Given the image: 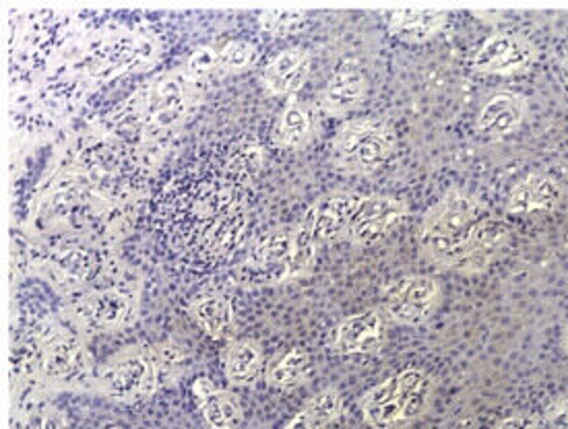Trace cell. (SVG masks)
<instances>
[{
	"label": "cell",
	"instance_id": "6da1fadb",
	"mask_svg": "<svg viewBox=\"0 0 568 429\" xmlns=\"http://www.w3.org/2000/svg\"><path fill=\"white\" fill-rule=\"evenodd\" d=\"M248 191L227 170L224 153L180 167L151 211L153 234L165 256L193 273L230 265L248 237Z\"/></svg>",
	"mask_w": 568,
	"mask_h": 429
},
{
	"label": "cell",
	"instance_id": "7a4b0ae2",
	"mask_svg": "<svg viewBox=\"0 0 568 429\" xmlns=\"http://www.w3.org/2000/svg\"><path fill=\"white\" fill-rule=\"evenodd\" d=\"M422 256L459 275H479L509 246L510 227L476 194L450 188L418 227Z\"/></svg>",
	"mask_w": 568,
	"mask_h": 429
},
{
	"label": "cell",
	"instance_id": "3957f363",
	"mask_svg": "<svg viewBox=\"0 0 568 429\" xmlns=\"http://www.w3.org/2000/svg\"><path fill=\"white\" fill-rule=\"evenodd\" d=\"M436 380L428 371L407 368L366 390L359 399L364 423L371 429H405L428 413Z\"/></svg>",
	"mask_w": 568,
	"mask_h": 429
},
{
	"label": "cell",
	"instance_id": "277c9868",
	"mask_svg": "<svg viewBox=\"0 0 568 429\" xmlns=\"http://www.w3.org/2000/svg\"><path fill=\"white\" fill-rule=\"evenodd\" d=\"M397 147L395 131L385 120L356 119L345 122L333 139V165L354 176H373L389 163Z\"/></svg>",
	"mask_w": 568,
	"mask_h": 429
},
{
	"label": "cell",
	"instance_id": "5b68a950",
	"mask_svg": "<svg viewBox=\"0 0 568 429\" xmlns=\"http://www.w3.org/2000/svg\"><path fill=\"white\" fill-rule=\"evenodd\" d=\"M100 388L108 399L119 402L148 400L164 382L155 349L131 347L112 357L100 374Z\"/></svg>",
	"mask_w": 568,
	"mask_h": 429
},
{
	"label": "cell",
	"instance_id": "8992f818",
	"mask_svg": "<svg viewBox=\"0 0 568 429\" xmlns=\"http://www.w3.org/2000/svg\"><path fill=\"white\" fill-rule=\"evenodd\" d=\"M294 239L292 227H277L258 236L248 256L232 268L230 277L240 287H270L290 282V252Z\"/></svg>",
	"mask_w": 568,
	"mask_h": 429
},
{
	"label": "cell",
	"instance_id": "52a82bcc",
	"mask_svg": "<svg viewBox=\"0 0 568 429\" xmlns=\"http://www.w3.org/2000/svg\"><path fill=\"white\" fill-rule=\"evenodd\" d=\"M443 299V287L428 275H407L385 289L383 311L393 323L404 326L426 325Z\"/></svg>",
	"mask_w": 568,
	"mask_h": 429
},
{
	"label": "cell",
	"instance_id": "ba28073f",
	"mask_svg": "<svg viewBox=\"0 0 568 429\" xmlns=\"http://www.w3.org/2000/svg\"><path fill=\"white\" fill-rule=\"evenodd\" d=\"M538 45L517 31H498L479 44L471 67L486 74H517L529 71L538 60Z\"/></svg>",
	"mask_w": 568,
	"mask_h": 429
},
{
	"label": "cell",
	"instance_id": "9c48e42d",
	"mask_svg": "<svg viewBox=\"0 0 568 429\" xmlns=\"http://www.w3.org/2000/svg\"><path fill=\"white\" fill-rule=\"evenodd\" d=\"M407 215L409 207L399 198L383 194L362 196L358 211L349 223L344 239L358 248L373 246L389 236L399 223L405 222Z\"/></svg>",
	"mask_w": 568,
	"mask_h": 429
},
{
	"label": "cell",
	"instance_id": "30bf717a",
	"mask_svg": "<svg viewBox=\"0 0 568 429\" xmlns=\"http://www.w3.org/2000/svg\"><path fill=\"white\" fill-rule=\"evenodd\" d=\"M387 343V320L376 308L344 318L333 333V349L342 356H373Z\"/></svg>",
	"mask_w": 568,
	"mask_h": 429
},
{
	"label": "cell",
	"instance_id": "8fae6325",
	"mask_svg": "<svg viewBox=\"0 0 568 429\" xmlns=\"http://www.w3.org/2000/svg\"><path fill=\"white\" fill-rule=\"evenodd\" d=\"M529 105L521 93L496 91L479 108L476 129L484 139L503 141L521 129Z\"/></svg>",
	"mask_w": 568,
	"mask_h": 429
},
{
	"label": "cell",
	"instance_id": "7c38bea8",
	"mask_svg": "<svg viewBox=\"0 0 568 429\" xmlns=\"http://www.w3.org/2000/svg\"><path fill=\"white\" fill-rule=\"evenodd\" d=\"M565 198V186L552 174L531 172L519 180L507 196V213L510 215H534L550 213Z\"/></svg>",
	"mask_w": 568,
	"mask_h": 429
},
{
	"label": "cell",
	"instance_id": "4fadbf2b",
	"mask_svg": "<svg viewBox=\"0 0 568 429\" xmlns=\"http://www.w3.org/2000/svg\"><path fill=\"white\" fill-rule=\"evenodd\" d=\"M359 201H362V194L339 191V193L327 194L314 203L311 213H313L314 237L318 246L345 237V232L358 211Z\"/></svg>",
	"mask_w": 568,
	"mask_h": 429
},
{
	"label": "cell",
	"instance_id": "5bb4252c",
	"mask_svg": "<svg viewBox=\"0 0 568 429\" xmlns=\"http://www.w3.org/2000/svg\"><path fill=\"white\" fill-rule=\"evenodd\" d=\"M311 74V54L304 48H287L271 60L263 73V85L271 95L298 93Z\"/></svg>",
	"mask_w": 568,
	"mask_h": 429
},
{
	"label": "cell",
	"instance_id": "9a60e30c",
	"mask_svg": "<svg viewBox=\"0 0 568 429\" xmlns=\"http://www.w3.org/2000/svg\"><path fill=\"white\" fill-rule=\"evenodd\" d=\"M199 411L211 429H239L242 426V405L236 395L220 390L210 378H196L193 385Z\"/></svg>",
	"mask_w": 568,
	"mask_h": 429
},
{
	"label": "cell",
	"instance_id": "2e32d148",
	"mask_svg": "<svg viewBox=\"0 0 568 429\" xmlns=\"http://www.w3.org/2000/svg\"><path fill=\"white\" fill-rule=\"evenodd\" d=\"M227 382L234 386H253L265 370L261 345L251 339L230 340L222 354Z\"/></svg>",
	"mask_w": 568,
	"mask_h": 429
},
{
	"label": "cell",
	"instance_id": "e0dca14e",
	"mask_svg": "<svg viewBox=\"0 0 568 429\" xmlns=\"http://www.w3.org/2000/svg\"><path fill=\"white\" fill-rule=\"evenodd\" d=\"M316 133V114L308 104L292 100L275 122L273 143L280 149H304Z\"/></svg>",
	"mask_w": 568,
	"mask_h": 429
},
{
	"label": "cell",
	"instance_id": "ac0fdd59",
	"mask_svg": "<svg viewBox=\"0 0 568 429\" xmlns=\"http://www.w3.org/2000/svg\"><path fill=\"white\" fill-rule=\"evenodd\" d=\"M191 316L211 339L230 340L236 330V316L230 297L199 296L191 302Z\"/></svg>",
	"mask_w": 568,
	"mask_h": 429
},
{
	"label": "cell",
	"instance_id": "d6986e66",
	"mask_svg": "<svg viewBox=\"0 0 568 429\" xmlns=\"http://www.w3.org/2000/svg\"><path fill=\"white\" fill-rule=\"evenodd\" d=\"M366 98V79L358 71H344L331 76L318 98V108L329 116H344Z\"/></svg>",
	"mask_w": 568,
	"mask_h": 429
},
{
	"label": "cell",
	"instance_id": "ffe728a7",
	"mask_svg": "<svg viewBox=\"0 0 568 429\" xmlns=\"http://www.w3.org/2000/svg\"><path fill=\"white\" fill-rule=\"evenodd\" d=\"M449 16L443 11H393L387 19L390 33L404 42L422 44L433 40L447 25Z\"/></svg>",
	"mask_w": 568,
	"mask_h": 429
},
{
	"label": "cell",
	"instance_id": "44dd1931",
	"mask_svg": "<svg viewBox=\"0 0 568 429\" xmlns=\"http://www.w3.org/2000/svg\"><path fill=\"white\" fill-rule=\"evenodd\" d=\"M313 374V361L302 347H290L271 359L265 366L267 385L280 390H294L306 385Z\"/></svg>",
	"mask_w": 568,
	"mask_h": 429
},
{
	"label": "cell",
	"instance_id": "7402d4cb",
	"mask_svg": "<svg viewBox=\"0 0 568 429\" xmlns=\"http://www.w3.org/2000/svg\"><path fill=\"white\" fill-rule=\"evenodd\" d=\"M131 302L129 297L119 292H98L83 299L81 316L88 325L98 330H112L116 326L124 325L131 316Z\"/></svg>",
	"mask_w": 568,
	"mask_h": 429
},
{
	"label": "cell",
	"instance_id": "603a6c76",
	"mask_svg": "<svg viewBox=\"0 0 568 429\" xmlns=\"http://www.w3.org/2000/svg\"><path fill=\"white\" fill-rule=\"evenodd\" d=\"M318 242L314 237L313 213L311 208L306 215L294 225V239L290 252V282L308 277L316 263Z\"/></svg>",
	"mask_w": 568,
	"mask_h": 429
},
{
	"label": "cell",
	"instance_id": "cb8c5ba5",
	"mask_svg": "<svg viewBox=\"0 0 568 429\" xmlns=\"http://www.w3.org/2000/svg\"><path fill=\"white\" fill-rule=\"evenodd\" d=\"M227 170L246 186L253 184L263 165V147L255 139H242L224 153Z\"/></svg>",
	"mask_w": 568,
	"mask_h": 429
},
{
	"label": "cell",
	"instance_id": "d4e9b609",
	"mask_svg": "<svg viewBox=\"0 0 568 429\" xmlns=\"http://www.w3.org/2000/svg\"><path fill=\"white\" fill-rule=\"evenodd\" d=\"M302 411L313 419L318 428H327L344 415V397L337 388H325L308 400Z\"/></svg>",
	"mask_w": 568,
	"mask_h": 429
},
{
	"label": "cell",
	"instance_id": "484cf974",
	"mask_svg": "<svg viewBox=\"0 0 568 429\" xmlns=\"http://www.w3.org/2000/svg\"><path fill=\"white\" fill-rule=\"evenodd\" d=\"M256 60V48L244 40H232L220 50V67L230 73L246 71Z\"/></svg>",
	"mask_w": 568,
	"mask_h": 429
},
{
	"label": "cell",
	"instance_id": "4316f807",
	"mask_svg": "<svg viewBox=\"0 0 568 429\" xmlns=\"http://www.w3.org/2000/svg\"><path fill=\"white\" fill-rule=\"evenodd\" d=\"M306 17L308 16L304 11H271L261 16V25L273 35L284 38L304 30Z\"/></svg>",
	"mask_w": 568,
	"mask_h": 429
},
{
	"label": "cell",
	"instance_id": "83f0119b",
	"mask_svg": "<svg viewBox=\"0 0 568 429\" xmlns=\"http://www.w3.org/2000/svg\"><path fill=\"white\" fill-rule=\"evenodd\" d=\"M189 74L191 76H205L220 67V52H215L211 45H199L189 59Z\"/></svg>",
	"mask_w": 568,
	"mask_h": 429
},
{
	"label": "cell",
	"instance_id": "f1b7e54d",
	"mask_svg": "<svg viewBox=\"0 0 568 429\" xmlns=\"http://www.w3.org/2000/svg\"><path fill=\"white\" fill-rule=\"evenodd\" d=\"M544 426L548 429H568V392L548 405L544 413Z\"/></svg>",
	"mask_w": 568,
	"mask_h": 429
},
{
	"label": "cell",
	"instance_id": "f546056e",
	"mask_svg": "<svg viewBox=\"0 0 568 429\" xmlns=\"http://www.w3.org/2000/svg\"><path fill=\"white\" fill-rule=\"evenodd\" d=\"M541 419L534 413H513L505 419H500L493 429H539Z\"/></svg>",
	"mask_w": 568,
	"mask_h": 429
},
{
	"label": "cell",
	"instance_id": "4dcf8cb0",
	"mask_svg": "<svg viewBox=\"0 0 568 429\" xmlns=\"http://www.w3.org/2000/svg\"><path fill=\"white\" fill-rule=\"evenodd\" d=\"M284 429H323L318 428L316 423H314L313 419L308 417V415L304 413V411H300Z\"/></svg>",
	"mask_w": 568,
	"mask_h": 429
},
{
	"label": "cell",
	"instance_id": "1f68e13d",
	"mask_svg": "<svg viewBox=\"0 0 568 429\" xmlns=\"http://www.w3.org/2000/svg\"><path fill=\"white\" fill-rule=\"evenodd\" d=\"M560 347H562V351H565V356H568V323L562 328V335H560Z\"/></svg>",
	"mask_w": 568,
	"mask_h": 429
},
{
	"label": "cell",
	"instance_id": "d6a6232c",
	"mask_svg": "<svg viewBox=\"0 0 568 429\" xmlns=\"http://www.w3.org/2000/svg\"><path fill=\"white\" fill-rule=\"evenodd\" d=\"M560 71H562V76H565V81L568 83V52L562 57V62H560Z\"/></svg>",
	"mask_w": 568,
	"mask_h": 429
},
{
	"label": "cell",
	"instance_id": "836d02e7",
	"mask_svg": "<svg viewBox=\"0 0 568 429\" xmlns=\"http://www.w3.org/2000/svg\"><path fill=\"white\" fill-rule=\"evenodd\" d=\"M108 429H120V428H108Z\"/></svg>",
	"mask_w": 568,
	"mask_h": 429
}]
</instances>
